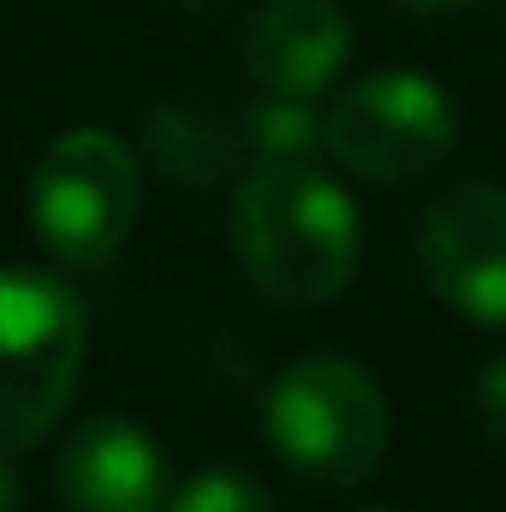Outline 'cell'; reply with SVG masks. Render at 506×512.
<instances>
[{"mask_svg": "<svg viewBox=\"0 0 506 512\" xmlns=\"http://www.w3.org/2000/svg\"><path fill=\"white\" fill-rule=\"evenodd\" d=\"M233 256L256 292L280 310L334 304L364 251L358 209L310 161H256L233 191Z\"/></svg>", "mask_w": 506, "mask_h": 512, "instance_id": "6da1fadb", "label": "cell"}, {"mask_svg": "<svg viewBox=\"0 0 506 512\" xmlns=\"http://www.w3.org/2000/svg\"><path fill=\"white\" fill-rule=\"evenodd\" d=\"M262 429L292 477L316 489H358L387 459L393 411L381 382L358 358L310 352L274 376L262 399Z\"/></svg>", "mask_w": 506, "mask_h": 512, "instance_id": "7a4b0ae2", "label": "cell"}, {"mask_svg": "<svg viewBox=\"0 0 506 512\" xmlns=\"http://www.w3.org/2000/svg\"><path fill=\"white\" fill-rule=\"evenodd\" d=\"M84 376V304L60 274L0 268V453L36 447Z\"/></svg>", "mask_w": 506, "mask_h": 512, "instance_id": "3957f363", "label": "cell"}, {"mask_svg": "<svg viewBox=\"0 0 506 512\" xmlns=\"http://www.w3.org/2000/svg\"><path fill=\"white\" fill-rule=\"evenodd\" d=\"M322 149L364 185H417L459 149V108L423 72H370L322 114Z\"/></svg>", "mask_w": 506, "mask_h": 512, "instance_id": "277c9868", "label": "cell"}, {"mask_svg": "<svg viewBox=\"0 0 506 512\" xmlns=\"http://www.w3.org/2000/svg\"><path fill=\"white\" fill-rule=\"evenodd\" d=\"M143 203L137 155L114 131H60L30 173V221L42 251L72 268H102L126 245Z\"/></svg>", "mask_w": 506, "mask_h": 512, "instance_id": "5b68a950", "label": "cell"}, {"mask_svg": "<svg viewBox=\"0 0 506 512\" xmlns=\"http://www.w3.org/2000/svg\"><path fill=\"white\" fill-rule=\"evenodd\" d=\"M417 274L471 328H506V185L459 179L417 215Z\"/></svg>", "mask_w": 506, "mask_h": 512, "instance_id": "8992f818", "label": "cell"}, {"mask_svg": "<svg viewBox=\"0 0 506 512\" xmlns=\"http://www.w3.org/2000/svg\"><path fill=\"white\" fill-rule=\"evenodd\" d=\"M352 54V18L340 0H268L245 18L239 60L274 96H322Z\"/></svg>", "mask_w": 506, "mask_h": 512, "instance_id": "52a82bcc", "label": "cell"}, {"mask_svg": "<svg viewBox=\"0 0 506 512\" xmlns=\"http://www.w3.org/2000/svg\"><path fill=\"white\" fill-rule=\"evenodd\" d=\"M60 501L72 512H161L167 459L161 441L131 417H90L72 429L54 465Z\"/></svg>", "mask_w": 506, "mask_h": 512, "instance_id": "ba28073f", "label": "cell"}, {"mask_svg": "<svg viewBox=\"0 0 506 512\" xmlns=\"http://www.w3.org/2000/svg\"><path fill=\"white\" fill-rule=\"evenodd\" d=\"M143 155L155 161L161 179H173L185 191H209L239 167L245 137H239L233 114H221L209 102H155L143 114Z\"/></svg>", "mask_w": 506, "mask_h": 512, "instance_id": "9c48e42d", "label": "cell"}, {"mask_svg": "<svg viewBox=\"0 0 506 512\" xmlns=\"http://www.w3.org/2000/svg\"><path fill=\"white\" fill-rule=\"evenodd\" d=\"M239 137L262 161H310L322 149V114L310 108V96H274V90H262L251 108L239 114Z\"/></svg>", "mask_w": 506, "mask_h": 512, "instance_id": "30bf717a", "label": "cell"}, {"mask_svg": "<svg viewBox=\"0 0 506 512\" xmlns=\"http://www.w3.org/2000/svg\"><path fill=\"white\" fill-rule=\"evenodd\" d=\"M161 512H274V501H268V489L256 483L251 471L215 465V471H197L191 483L167 489V507Z\"/></svg>", "mask_w": 506, "mask_h": 512, "instance_id": "8fae6325", "label": "cell"}, {"mask_svg": "<svg viewBox=\"0 0 506 512\" xmlns=\"http://www.w3.org/2000/svg\"><path fill=\"white\" fill-rule=\"evenodd\" d=\"M471 417H477L483 441L495 453H506V358H489L477 370V382H471Z\"/></svg>", "mask_w": 506, "mask_h": 512, "instance_id": "7c38bea8", "label": "cell"}, {"mask_svg": "<svg viewBox=\"0 0 506 512\" xmlns=\"http://www.w3.org/2000/svg\"><path fill=\"white\" fill-rule=\"evenodd\" d=\"M393 6L411 12V18H459V12H477L489 0H393Z\"/></svg>", "mask_w": 506, "mask_h": 512, "instance_id": "4fadbf2b", "label": "cell"}, {"mask_svg": "<svg viewBox=\"0 0 506 512\" xmlns=\"http://www.w3.org/2000/svg\"><path fill=\"white\" fill-rule=\"evenodd\" d=\"M185 18H221V12H233L239 0H173Z\"/></svg>", "mask_w": 506, "mask_h": 512, "instance_id": "5bb4252c", "label": "cell"}, {"mask_svg": "<svg viewBox=\"0 0 506 512\" xmlns=\"http://www.w3.org/2000/svg\"><path fill=\"white\" fill-rule=\"evenodd\" d=\"M0 512H18V483L6 471V453H0Z\"/></svg>", "mask_w": 506, "mask_h": 512, "instance_id": "9a60e30c", "label": "cell"}, {"mask_svg": "<svg viewBox=\"0 0 506 512\" xmlns=\"http://www.w3.org/2000/svg\"><path fill=\"white\" fill-rule=\"evenodd\" d=\"M358 512H381V507H358Z\"/></svg>", "mask_w": 506, "mask_h": 512, "instance_id": "2e32d148", "label": "cell"}]
</instances>
